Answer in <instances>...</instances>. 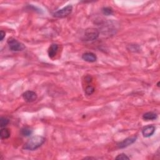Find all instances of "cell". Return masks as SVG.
I'll return each mask as SVG.
<instances>
[{
  "mask_svg": "<svg viewBox=\"0 0 160 160\" xmlns=\"http://www.w3.org/2000/svg\"><path fill=\"white\" fill-rule=\"evenodd\" d=\"M101 11L105 16H111L114 13L113 10L111 7H103L101 10Z\"/></svg>",
  "mask_w": 160,
  "mask_h": 160,
  "instance_id": "cell-13",
  "label": "cell"
},
{
  "mask_svg": "<svg viewBox=\"0 0 160 160\" xmlns=\"http://www.w3.org/2000/svg\"><path fill=\"white\" fill-rule=\"evenodd\" d=\"M99 35L100 32L97 29L93 28H88L85 31L83 40L86 41H93L97 40Z\"/></svg>",
  "mask_w": 160,
  "mask_h": 160,
  "instance_id": "cell-2",
  "label": "cell"
},
{
  "mask_svg": "<svg viewBox=\"0 0 160 160\" xmlns=\"http://www.w3.org/2000/svg\"><path fill=\"white\" fill-rule=\"evenodd\" d=\"M158 115L155 112L149 111L145 113L143 115V119L145 121H152L157 119Z\"/></svg>",
  "mask_w": 160,
  "mask_h": 160,
  "instance_id": "cell-10",
  "label": "cell"
},
{
  "mask_svg": "<svg viewBox=\"0 0 160 160\" xmlns=\"http://www.w3.org/2000/svg\"><path fill=\"white\" fill-rule=\"evenodd\" d=\"M58 48L59 46L57 44H52L49 47L48 50V56L50 58H53L56 55L57 52L58 51Z\"/></svg>",
  "mask_w": 160,
  "mask_h": 160,
  "instance_id": "cell-9",
  "label": "cell"
},
{
  "mask_svg": "<svg viewBox=\"0 0 160 160\" xmlns=\"http://www.w3.org/2000/svg\"><path fill=\"white\" fill-rule=\"evenodd\" d=\"M5 34H6L5 32L3 31V30H2L1 32H0V37H1V38H0V41H2L3 40V39L5 37Z\"/></svg>",
  "mask_w": 160,
  "mask_h": 160,
  "instance_id": "cell-17",
  "label": "cell"
},
{
  "mask_svg": "<svg viewBox=\"0 0 160 160\" xmlns=\"http://www.w3.org/2000/svg\"><path fill=\"white\" fill-rule=\"evenodd\" d=\"M73 11V6L68 5L61 10H58L57 11L53 13V16L57 18H65L68 16Z\"/></svg>",
  "mask_w": 160,
  "mask_h": 160,
  "instance_id": "cell-3",
  "label": "cell"
},
{
  "mask_svg": "<svg viewBox=\"0 0 160 160\" xmlns=\"http://www.w3.org/2000/svg\"><path fill=\"white\" fill-rule=\"evenodd\" d=\"M156 128L155 126L151 124L145 126L142 130V134L145 138H149L153 135L155 132Z\"/></svg>",
  "mask_w": 160,
  "mask_h": 160,
  "instance_id": "cell-7",
  "label": "cell"
},
{
  "mask_svg": "<svg viewBox=\"0 0 160 160\" xmlns=\"http://www.w3.org/2000/svg\"><path fill=\"white\" fill-rule=\"evenodd\" d=\"M10 123V120L6 117H2L0 119V126L2 128H5Z\"/></svg>",
  "mask_w": 160,
  "mask_h": 160,
  "instance_id": "cell-14",
  "label": "cell"
},
{
  "mask_svg": "<svg viewBox=\"0 0 160 160\" xmlns=\"http://www.w3.org/2000/svg\"><path fill=\"white\" fill-rule=\"evenodd\" d=\"M10 131L9 130V129L6 128H3L0 131V136L1 138L4 139H8L10 137Z\"/></svg>",
  "mask_w": 160,
  "mask_h": 160,
  "instance_id": "cell-12",
  "label": "cell"
},
{
  "mask_svg": "<svg viewBox=\"0 0 160 160\" xmlns=\"http://www.w3.org/2000/svg\"><path fill=\"white\" fill-rule=\"evenodd\" d=\"M137 136H132L131 137H128L125 139L123 140L117 144V146L119 149H123L127 148L128 146L133 144L137 139Z\"/></svg>",
  "mask_w": 160,
  "mask_h": 160,
  "instance_id": "cell-5",
  "label": "cell"
},
{
  "mask_svg": "<svg viewBox=\"0 0 160 160\" xmlns=\"http://www.w3.org/2000/svg\"><path fill=\"white\" fill-rule=\"evenodd\" d=\"M82 59L88 63H94L97 61V56L93 53L87 52L82 55Z\"/></svg>",
  "mask_w": 160,
  "mask_h": 160,
  "instance_id": "cell-8",
  "label": "cell"
},
{
  "mask_svg": "<svg viewBox=\"0 0 160 160\" xmlns=\"http://www.w3.org/2000/svg\"><path fill=\"white\" fill-rule=\"evenodd\" d=\"M116 159H122V160H125V159H130V158L124 153H121L120 155H118L117 157H116Z\"/></svg>",
  "mask_w": 160,
  "mask_h": 160,
  "instance_id": "cell-16",
  "label": "cell"
},
{
  "mask_svg": "<svg viewBox=\"0 0 160 160\" xmlns=\"http://www.w3.org/2000/svg\"><path fill=\"white\" fill-rule=\"evenodd\" d=\"M8 44L9 48L13 51H20L25 49V46L24 45V44L13 38L8 39Z\"/></svg>",
  "mask_w": 160,
  "mask_h": 160,
  "instance_id": "cell-4",
  "label": "cell"
},
{
  "mask_svg": "<svg viewBox=\"0 0 160 160\" xmlns=\"http://www.w3.org/2000/svg\"><path fill=\"white\" fill-rule=\"evenodd\" d=\"M94 88L92 86H88L85 88V93L87 95H91L94 92Z\"/></svg>",
  "mask_w": 160,
  "mask_h": 160,
  "instance_id": "cell-15",
  "label": "cell"
},
{
  "mask_svg": "<svg viewBox=\"0 0 160 160\" xmlns=\"http://www.w3.org/2000/svg\"><path fill=\"white\" fill-rule=\"evenodd\" d=\"M46 139L41 136H34L30 138L23 146V149L28 151H35L40 148L45 142Z\"/></svg>",
  "mask_w": 160,
  "mask_h": 160,
  "instance_id": "cell-1",
  "label": "cell"
},
{
  "mask_svg": "<svg viewBox=\"0 0 160 160\" xmlns=\"http://www.w3.org/2000/svg\"><path fill=\"white\" fill-rule=\"evenodd\" d=\"M21 135L24 137H28L32 135L33 130L30 127H23L20 130Z\"/></svg>",
  "mask_w": 160,
  "mask_h": 160,
  "instance_id": "cell-11",
  "label": "cell"
},
{
  "mask_svg": "<svg viewBox=\"0 0 160 160\" xmlns=\"http://www.w3.org/2000/svg\"><path fill=\"white\" fill-rule=\"evenodd\" d=\"M159 82H158V84H157V86H158V87H159Z\"/></svg>",
  "mask_w": 160,
  "mask_h": 160,
  "instance_id": "cell-18",
  "label": "cell"
},
{
  "mask_svg": "<svg viewBox=\"0 0 160 160\" xmlns=\"http://www.w3.org/2000/svg\"><path fill=\"white\" fill-rule=\"evenodd\" d=\"M23 98L28 103H32L37 100V94L33 91H26L22 94Z\"/></svg>",
  "mask_w": 160,
  "mask_h": 160,
  "instance_id": "cell-6",
  "label": "cell"
}]
</instances>
